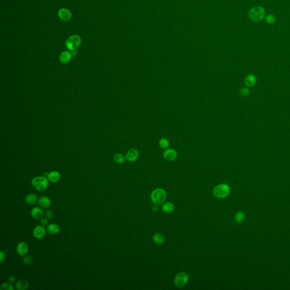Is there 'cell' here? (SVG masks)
Masks as SVG:
<instances>
[{"label":"cell","instance_id":"cell-1","mask_svg":"<svg viewBox=\"0 0 290 290\" xmlns=\"http://www.w3.org/2000/svg\"><path fill=\"white\" fill-rule=\"evenodd\" d=\"M49 180L46 176H36L31 180V185L35 190L39 192L46 190L49 187Z\"/></svg>","mask_w":290,"mask_h":290},{"label":"cell","instance_id":"cell-2","mask_svg":"<svg viewBox=\"0 0 290 290\" xmlns=\"http://www.w3.org/2000/svg\"><path fill=\"white\" fill-rule=\"evenodd\" d=\"M213 194L218 198H224L230 193V188L226 184H222L216 186L213 189Z\"/></svg>","mask_w":290,"mask_h":290},{"label":"cell","instance_id":"cell-3","mask_svg":"<svg viewBox=\"0 0 290 290\" xmlns=\"http://www.w3.org/2000/svg\"><path fill=\"white\" fill-rule=\"evenodd\" d=\"M166 196V193L163 189L157 188L152 192L151 194V198L154 204L160 205L165 201Z\"/></svg>","mask_w":290,"mask_h":290},{"label":"cell","instance_id":"cell-4","mask_svg":"<svg viewBox=\"0 0 290 290\" xmlns=\"http://www.w3.org/2000/svg\"><path fill=\"white\" fill-rule=\"evenodd\" d=\"M265 11L261 6H255L252 7L249 12V17L253 21L258 22L262 20L264 17Z\"/></svg>","mask_w":290,"mask_h":290},{"label":"cell","instance_id":"cell-5","mask_svg":"<svg viewBox=\"0 0 290 290\" xmlns=\"http://www.w3.org/2000/svg\"><path fill=\"white\" fill-rule=\"evenodd\" d=\"M81 43L80 38L78 35H73L69 36L65 41V46L69 50H76Z\"/></svg>","mask_w":290,"mask_h":290},{"label":"cell","instance_id":"cell-6","mask_svg":"<svg viewBox=\"0 0 290 290\" xmlns=\"http://www.w3.org/2000/svg\"><path fill=\"white\" fill-rule=\"evenodd\" d=\"M189 275L187 273L180 272L177 274L175 278L174 283L177 287H182L188 283Z\"/></svg>","mask_w":290,"mask_h":290},{"label":"cell","instance_id":"cell-7","mask_svg":"<svg viewBox=\"0 0 290 290\" xmlns=\"http://www.w3.org/2000/svg\"><path fill=\"white\" fill-rule=\"evenodd\" d=\"M46 228L42 225H38L34 228L33 235L35 238L38 239H41L46 236Z\"/></svg>","mask_w":290,"mask_h":290},{"label":"cell","instance_id":"cell-8","mask_svg":"<svg viewBox=\"0 0 290 290\" xmlns=\"http://www.w3.org/2000/svg\"><path fill=\"white\" fill-rule=\"evenodd\" d=\"M177 156V153L175 150L173 148H167L163 153L164 158L168 161L174 160L176 159Z\"/></svg>","mask_w":290,"mask_h":290},{"label":"cell","instance_id":"cell-9","mask_svg":"<svg viewBox=\"0 0 290 290\" xmlns=\"http://www.w3.org/2000/svg\"><path fill=\"white\" fill-rule=\"evenodd\" d=\"M29 246L26 242L22 241L18 243L17 246V252L18 255L24 256L29 252Z\"/></svg>","mask_w":290,"mask_h":290},{"label":"cell","instance_id":"cell-10","mask_svg":"<svg viewBox=\"0 0 290 290\" xmlns=\"http://www.w3.org/2000/svg\"><path fill=\"white\" fill-rule=\"evenodd\" d=\"M58 16L63 21H68L72 18V14L68 9L62 8L58 12Z\"/></svg>","mask_w":290,"mask_h":290},{"label":"cell","instance_id":"cell-11","mask_svg":"<svg viewBox=\"0 0 290 290\" xmlns=\"http://www.w3.org/2000/svg\"><path fill=\"white\" fill-rule=\"evenodd\" d=\"M139 156V153L136 148H131L129 150L126 155L125 158L127 160L131 162H135L137 160Z\"/></svg>","mask_w":290,"mask_h":290},{"label":"cell","instance_id":"cell-12","mask_svg":"<svg viewBox=\"0 0 290 290\" xmlns=\"http://www.w3.org/2000/svg\"><path fill=\"white\" fill-rule=\"evenodd\" d=\"M31 215L36 220L41 219L44 215L43 210L39 207H35L31 211Z\"/></svg>","mask_w":290,"mask_h":290},{"label":"cell","instance_id":"cell-13","mask_svg":"<svg viewBox=\"0 0 290 290\" xmlns=\"http://www.w3.org/2000/svg\"><path fill=\"white\" fill-rule=\"evenodd\" d=\"M38 204L43 209H48L51 206V200L46 196H41L38 199Z\"/></svg>","mask_w":290,"mask_h":290},{"label":"cell","instance_id":"cell-14","mask_svg":"<svg viewBox=\"0 0 290 290\" xmlns=\"http://www.w3.org/2000/svg\"><path fill=\"white\" fill-rule=\"evenodd\" d=\"M257 82V77L255 74H249L247 75L244 79V83L248 87H252L255 85Z\"/></svg>","mask_w":290,"mask_h":290},{"label":"cell","instance_id":"cell-15","mask_svg":"<svg viewBox=\"0 0 290 290\" xmlns=\"http://www.w3.org/2000/svg\"><path fill=\"white\" fill-rule=\"evenodd\" d=\"M47 178L49 182H58L61 179V174L57 171H52L48 173Z\"/></svg>","mask_w":290,"mask_h":290},{"label":"cell","instance_id":"cell-16","mask_svg":"<svg viewBox=\"0 0 290 290\" xmlns=\"http://www.w3.org/2000/svg\"><path fill=\"white\" fill-rule=\"evenodd\" d=\"M72 56V53L70 52L67 51H63L60 54L59 60L60 62L63 63H67L70 61Z\"/></svg>","mask_w":290,"mask_h":290},{"label":"cell","instance_id":"cell-17","mask_svg":"<svg viewBox=\"0 0 290 290\" xmlns=\"http://www.w3.org/2000/svg\"><path fill=\"white\" fill-rule=\"evenodd\" d=\"M46 231L52 235H56L60 231V226L56 223H51L47 226Z\"/></svg>","mask_w":290,"mask_h":290},{"label":"cell","instance_id":"cell-18","mask_svg":"<svg viewBox=\"0 0 290 290\" xmlns=\"http://www.w3.org/2000/svg\"><path fill=\"white\" fill-rule=\"evenodd\" d=\"M29 287V282L26 279H20L15 284V288L18 290H26Z\"/></svg>","mask_w":290,"mask_h":290},{"label":"cell","instance_id":"cell-19","mask_svg":"<svg viewBox=\"0 0 290 290\" xmlns=\"http://www.w3.org/2000/svg\"><path fill=\"white\" fill-rule=\"evenodd\" d=\"M25 201L29 205H34L38 201V196L34 193H29L25 197Z\"/></svg>","mask_w":290,"mask_h":290},{"label":"cell","instance_id":"cell-20","mask_svg":"<svg viewBox=\"0 0 290 290\" xmlns=\"http://www.w3.org/2000/svg\"><path fill=\"white\" fill-rule=\"evenodd\" d=\"M162 208V210H163V211H165V213H172L174 211L175 206H174V205L172 202H165V203L163 205Z\"/></svg>","mask_w":290,"mask_h":290},{"label":"cell","instance_id":"cell-21","mask_svg":"<svg viewBox=\"0 0 290 290\" xmlns=\"http://www.w3.org/2000/svg\"><path fill=\"white\" fill-rule=\"evenodd\" d=\"M154 242L158 244H162L165 242V237L160 233H156L153 236Z\"/></svg>","mask_w":290,"mask_h":290},{"label":"cell","instance_id":"cell-22","mask_svg":"<svg viewBox=\"0 0 290 290\" xmlns=\"http://www.w3.org/2000/svg\"><path fill=\"white\" fill-rule=\"evenodd\" d=\"M245 219V214L242 211H239L238 213H237L235 216V221L239 224L242 223L244 222Z\"/></svg>","mask_w":290,"mask_h":290},{"label":"cell","instance_id":"cell-23","mask_svg":"<svg viewBox=\"0 0 290 290\" xmlns=\"http://www.w3.org/2000/svg\"><path fill=\"white\" fill-rule=\"evenodd\" d=\"M125 157H124V155H122V154H116L114 156V160L116 163H118V164H122L124 163L125 162Z\"/></svg>","mask_w":290,"mask_h":290},{"label":"cell","instance_id":"cell-24","mask_svg":"<svg viewBox=\"0 0 290 290\" xmlns=\"http://www.w3.org/2000/svg\"><path fill=\"white\" fill-rule=\"evenodd\" d=\"M159 145V146L161 148H163V149H167L169 146V142L165 138H162L161 139H160Z\"/></svg>","mask_w":290,"mask_h":290},{"label":"cell","instance_id":"cell-25","mask_svg":"<svg viewBox=\"0 0 290 290\" xmlns=\"http://www.w3.org/2000/svg\"><path fill=\"white\" fill-rule=\"evenodd\" d=\"M250 92V90L248 87H243L239 90V94L241 97H247Z\"/></svg>","mask_w":290,"mask_h":290},{"label":"cell","instance_id":"cell-26","mask_svg":"<svg viewBox=\"0 0 290 290\" xmlns=\"http://www.w3.org/2000/svg\"><path fill=\"white\" fill-rule=\"evenodd\" d=\"M1 290H14V287L11 283H4L0 286Z\"/></svg>","mask_w":290,"mask_h":290},{"label":"cell","instance_id":"cell-27","mask_svg":"<svg viewBox=\"0 0 290 290\" xmlns=\"http://www.w3.org/2000/svg\"><path fill=\"white\" fill-rule=\"evenodd\" d=\"M32 258L31 256H25L23 258V263L26 265H30L32 262Z\"/></svg>","mask_w":290,"mask_h":290},{"label":"cell","instance_id":"cell-28","mask_svg":"<svg viewBox=\"0 0 290 290\" xmlns=\"http://www.w3.org/2000/svg\"><path fill=\"white\" fill-rule=\"evenodd\" d=\"M265 20H266V22L267 23L273 24L275 21V18L272 14H269V15L266 16V17L265 18Z\"/></svg>","mask_w":290,"mask_h":290},{"label":"cell","instance_id":"cell-29","mask_svg":"<svg viewBox=\"0 0 290 290\" xmlns=\"http://www.w3.org/2000/svg\"><path fill=\"white\" fill-rule=\"evenodd\" d=\"M46 217L49 219H53V218L54 217V213L53 211L52 210H50V209H48L46 211Z\"/></svg>","mask_w":290,"mask_h":290},{"label":"cell","instance_id":"cell-30","mask_svg":"<svg viewBox=\"0 0 290 290\" xmlns=\"http://www.w3.org/2000/svg\"><path fill=\"white\" fill-rule=\"evenodd\" d=\"M5 257H6V255H5V252H3V251H1L0 252V262L1 263L5 260Z\"/></svg>","mask_w":290,"mask_h":290},{"label":"cell","instance_id":"cell-31","mask_svg":"<svg viewBox=\"0 0 290 290\" xmlns=\"http://www.w3.org/2000/svg\"><path fill=\"white\" fill-rule=\"evenodd\" d=\"M40 224L43 226H46L48 224V221L46 218H43L41 219H40Z\"/></svg>","mask_w":290,"mask_h":290},{"label":"cell","instance_id":"cell-32","mask_svg":"<svg viewBox=\"0 0 290 290\" xmlns=\"http://www.w3.org/2000/svg\"><path fill=\"white\" fill-rule=\"evenodd\" d=\"M8 280H9V282L10 283H14V282H15L16 281V278H15V277L14 275H11V276H10L9 277Z\"/></svg>","mask_w":290,"mask_h":290},{"label":"cell","instance_id":"cell-33","mask_svg":"<svg viewBox=\"0 0 290 290\" xmlns=\"http://www.w3.org/2000/svg\"><path fill=\"white\" fill-rule=\"evenodd\" d=\"M72 55H73V56H75L77 55V54H78V51H77V50H74V51H72Z\"/></svg>","mask_w":290,"mask_h":290},{"label":"cell","instance_id":"cell-34","mask_svg":"<svg viewBox=\"0 0 290 290\" xmlns=\"http://www.w3.org/2000/svg\"><path fill=\"white\" fill-rule=\"evenodd\" d=\"M152 209H153V210L156 211L158 210V207L157 206H154Z\"/></svg>","mask_w":290,"mask_h":290}]
</instances>
